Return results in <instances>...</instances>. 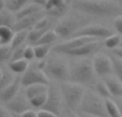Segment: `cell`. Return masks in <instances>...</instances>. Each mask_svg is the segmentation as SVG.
Returning <instances> with one entry per match:
<instances>
[{
    "mask_svg": "<svg viewBox=\"0 0 122 117\" xmlns=\"http://www.w3.org/2000/svg\"><path fill=\"white\" fill-rule=\"evenodd\" d=\"M71 8L93 16H115L122 11V6L116 0H72Z\"/></svg>",
    "mask_w": 122,
    "mask_h": 117,
    "instance_id": "1",
    "label": "cell"
},
{
    "mask_svg": "<svg viewBox=\"0 0 122 117\" xmlns=\"http://www.w3.org/2000/svg\"><path fill=\"white\" fill-rule=\"evenodd\" d=\"M97 75L95 74L93 62L89 59L79 60L70 67L69 82H73L76 84H80L82 86L95 85V79Z\"/></svg>",
    "mask_w": 122,
    "mask_h": 117,
    "instance_id": "2",
    "label": "cell"
},
{
    "mask_svg": "<svg viewBox=\"0 0 122 117\" xmlns=\"http://www.w3.org/2000/svg\"><path fill=\"white\" fill-rule=\"evenodd\" d=\"M78 113L87 114L97 117H109L106 109L105 99L95 91H86L79 105Z\"/></svg>",
    "mask_w": 122,
    "mask_h": 117,
    "instance_id": "3",
    "label": "cell"
},
{
    "mask_svg": "<svg viewBox=\"0 0 122 117\" xmlns=\"http://www.w3.org/2000/svg\"><path fill=\"white\" fill-rule=\"evenodd\" d=\"M62 94L63 102L67 107V111L78 112L79 105L82 101L84 95L86 92L84 86L80 84H76L73 82H62L60 86Z\"/></svg>",
    "mask_w": 122,
    "mask_h": 117,
    "instance_id": "4",
    "label": "cell"
},
{
    "mask_svg": "<svg viewBox=\"0 0 122 117\" xmlns=\"http://www.w3.org/2000/svg\"><path fill=\"white\" fill-rule=\"evenodd\" d=\"M43 71L47 77L54 81L66 82L69 80L70 67L64 60L57 57H49L48 59H44V68Z\"/></svg>",
    "mask_w": 122,
    "mask_h": 117,
    "instance_id": "5",
    "label": "cell"
},
{
    "mask_svg": "<svg viewBox=\"0 0 122 117\" xmlns=\"http://www.w3.org/2000/svg\"><path fill=\"white\" fill-rule=\"evenodd\" d=\"M62 94L61 89L54 83H49L48 91H47V100L45 104L43 105V110H47L49 112H53L56 115L61 116L62 113Z\"/></svg>",
    "mask_w": 122,
    "mask_h": 117,
    "instance_id": "6",
    "label": "cell"
},
{
    "mask_svg": "<svg viewBox=\"0 0 122 117\" xmlns=\"http://www.w3.org/2000/svg\"><path fill=\"white\" fill-rule=\"evenodd\" d=\"M82 26L84 25L81 24V21L79 19L74 18V17H67V18L60 21L56 25L54 30L57 32L60 39H65L66 40V39L73 38L75 32Z\"/></svg>",
    "mask_w": 122,
    "mask_h": 117,
    "instance_id": "7",
    "label": "cell"
},
{
    "mask_svg": "<svg viewBox=\"0 0 122 117\" xmlns=\"http://www.w3.org/2000/svg\"><path fill=\"white\" fill-rule=\"evenodd\" d=\"M21 77V85L24 87H28L33 84H49V79L43 70H41L36 64L29 66Z\"/></svg>",
    "mask_w": 122,
    "mask_h": 117,
    "instance_id": "8",
    "label": "cell"
},
{
    "mask_svg": "<svg viewBox=\"0 0 122 117\" xmlns=\"http://www.w3.org/2000/svg\"><path fill=\"white\" fill-rule=\"evenodd\" d=\"M95 74L99 77H106L114 74V66L110 56L106 54H97L92 60Z\"/></svg>",
    "mask_w": 122,
    "mask_h": 117,
    "instance_id": "9",
    "label": "cell"
},
{
    "mask_svg": "<svg viewBox=\"0 0 122 117\" xmlns=\"http://www.w3.org/2000/svg\"><path fill=\"white\" fill-rule=\"evenodd\" d=\"M112 34V31L109 28L102 25H86L80 27L75 32L74 37H90L97 40L106 39Z\"/></svg>",
    "mask_w": 122,
    "mask_h": 117,
    "instance_id": "10",
    "label": "cell"
},
{
    "mask_svg": "<svg viewBox=\"0 0 122 117\" xmlns=\"http://www.w3.org/2000/svg\"><path fill=\"white\" fill-rule=\"evenodd\" d=\"M4 106L13 114L21 115L24 112L31 109L32 105L30 103V100L26 96V92L19 91L13 99L4 103Z\"/></svg>",
    "mask_w": 122,
    "mask_h": 117,
    "instance_id": "11",
    "label": "cell"
},
{
    "mask_svg": "<svg viewBox=\"0 0 122 117\" xmlns=\"http://www.w3.org/2000/svg\"><path fill=\"white\" fill-rule=\"evenodd\" d=\"M70 5L67 0H48L44 10L47 15L57 19L66 15Z\"/></svg>",
    "mask_w": 122,
    "mask_h": 117,
    "instance_id": "12",
    "label": "cell"
},
{
    "mask_svg": "<svg viewBox=\"0 0 122 117\" xmlns=\"http://www.w3.org/2000/svg\"><path fill=\"white\" fill-rule=\"evenodd\" d=\"M102 47V42L100 40H93L81 46L74 48L72 51L67 52L65 55H69L71 57H89L91 55H97Z\"/></svg>",
    "mask_w": 122,
    "mask_h": 117,
    "instance_id": "13",
    "label": "cell"
},
{
    "mask_svg": "<svg viewBox=\"0 0 122 117\" xmlns=\"http://www.w3.org/2000/svg\"><path fill=\"white\" fill-rule=\"evenodd\" d=\"M44 15H46V12H44V10H42V11H39V12L34 13L32 15H29V16L16 19V23H15L13 28H14L15 31H19V30H28L29 31V30H31L36 25V23Z\"/></svg>",
    "mask_w": 122,
    "mask_h": 117,
    "instance_id": "14",
    "label": "cell"
},
{
    "mask_svg": "<svg viewBox=\"0 0 122 117\" xmlns=\"http://www.w3.org/2000/svg\"><path fill=\"white\" fill-rule=\"evenodd\" d=\"M21 77L20 76H16L15 80L8 85L1 92H0V101L2 103H5L8 101H10L11 99H13L19 91H20V87H21Z\"/></svg>",
    "mask_w": 122,
    "mask_h": 117,
    "instance_id": "15",
    "label": "cell"
},
{
    "mask_svg": "<svg viewBox=\"0 0 122 117\" xmlns=\"http://www.w3.org/2000/svg\"><path fill=\"white\" fill-rule=\"evenodd\" d=\"M104 82L106 83L112 98H122V82L118 77L109 75V76L104 77Z\"/></svg>",
    "mask_w": 122,
    "mask_h": 117,
    "instance_id": "16",
    "label": "cell"
},
{
    "mask_svg": "<svg viewBox=\"0 0 122 117\" xmlns=\"http://www.w3.org/2000/svg\"><path fill=\"white\" fill-rule=\"evenodd\" d=\"M48 85H47V84H33V85L28 86L25 89L26 96H27V98L30 100V99L39 96V95L45 94V92L48 91Z\"/></svg>",
    "mask_w": 122,
    "mask_h": 117,
    "instance_id": "17",
    "label": "cell"
},
{
    "mask_svg": "<svg viewBox=\"0 0 122 117\" xmlns=\"http://www.w3.org/2000/svg\"><path fill=\"white\" fill-rule=\"evenodd\" d=\"M42 10H43L42 6H40L36 3L31 2V3H28L27 5H25L19 11H17V12L15 13V16H16V19H19V18H23V17L32 15V14H34V13L39 12V11H42Z\"/></svg>",
    "mask_w": 122,
    "mask_h": 117,
    "instance_id": "18",
    "label": "cell"
},
{
    "mask_svg": "<svg viewBox=\"0 0 122 117\" xmlns=\"http://www.w3.org/2000/svg\"><path fill=\"white\" fill-rule=\"evenodd\" d=\"M15 23H16V16H15L14 12L9 10L8 8L0 11V27L1 26L14 27Z\"/></svg>",
    "mask_w": 122,
    "mask_h": 117,
    "instance_id": "19",
    "label": "cell"
},
{
    "mask_svg": "<svg viewBox=\"0 0 122 117\" xmlns=\"http://www.w3.org/2000/svg\"><path fill=\"white\" fill-rule=\"evenodd\" d=\"M15 34V30L10 26L0 27V45H10Z\"/></svg>",
    "mask_w": 122,
    "mask_h": 117,
    "instance_id": "20",
    "label": "cell"
},
{
    "mask_svg": "<svg viewBox=\"0 0 122 117\" xmlns=\"http://www.w3.org/2000/svg\"><path fill=\"white\" fill-rule=\"evenodd\" d=\"M8 67L15 73V74H24L29 68V62L26 59H19V60H14V61H10L8 64Z\"/></svg>",
    "mask_w": 122,
    "mask_h": 117,
    "instance_id": "21",
    "label": "cell"
},
{
    "mask_svg": "<svg viewBox=\"0 0 122 117\" xmlns=\"http://www.w3.org/2000/svg\"><path fill=\"white\" fill-rule=\"evenodd\" d=\"M2 76L0 79V92L4 89L8 85H10L13 81L15 80V73L11 70L10 68H2Z\"/></svg>",
    "mask_w": 122,
    "mask_h": 117,
    "instance_id": "22",
    "label": "cell"
},
{
    "mask_svg": "<svg viewBox=\"0 0 122 117\" xmlns=\"http://www.w3.org/2000/svg\"><path fill=\"white\" fill-rule=\"evenodd\" d=\"M59 39V36L57 34V32L55 30L49 29L48 31H46L36 43L34 45H41V44H46V45H53V43H55L56 41Z\"/></svg>",
    "mask_w": 122,
    "mask_h": 117,
    "instance_id": "23",
    "label": "cell"
},
{
    "mask_svg": "<svg viewBox=\"0 0 122 117\" xmlns=\"http://www.w3.org/2000/svg\"><path fill=\"white\" fill-rule=\"evenodd\" d=\"M28 33L29 31L28 30H19V31H15V34L13 37V40L11 42V46L12 48H17V47L24 45V43L27 41L28 39Z\"/></svg>",
    "mask_w": 122,
    "mask_h": 117,
    "instance_id": "24",
    "label": "cell"
},
{
    "mask_svg": "<svg viewBox=\"0 0 122 117\" xmlns=\"http://www.w3.org/2000/svg\"><path fill=\"white\" fill-rule=\"evenodd\" d=\"M34 46V53H36V58L39 60H43L47 57L49 52L51 51L53 46L51 45L46 44H41V45H33Z\"/></svg>",
    "mask_w": 122,
    "mask_h": 117,
    "instance_id": "25",
    "label": "cell"
},
{
    "mask_svg": "<svg viewBox=\"0 0 122 117\" xmlns=\"http://www.w3.org/2000/svg\"><path fill=\"white\" fill-rule=\"evenodd\" d=\"M105 102H106L107 113L109 117H122L121 112L119 110V106L116 103V101L110 98V99H105Z\"/></svg>",
    "mask_w": 122,
    "mask_h": 117,
    "instance_id": "26",
    "label": "cell"
},
{
    "mask_svg": "<svg viewBox=\"0 0 122 117\" xmlns=\"http://www.w3.org/2000/svg\"><path fill=\"white\" fill-rule=\"evenodd\" d=\"M94 88H95V92H97V94H99L102 98H104V99L112 98V94H110L109 89H108L106 83L104 82V80H103V81L97 82V83H95V85H94Z\"/></svg>",
    "mask_w": 122,
    "mask_h": 117,
    "instance_id": "27",
    "label": "cell"
},
{
    "mask_svg": "<svg viewBox=\"0 0 122 117\" xmlns=\"http://www.w3.org/2000/svg\"><path fill=\"white\" fill-rule=\"evenodd\" d=\"M121 41H122L121 34H119V33L118 34H114L112 33V36H109L108 38L105 39L104 45H105L107 48H109V49H115V48L120 47Z\"/></svg>",
    "mask_w": 122,
    "mask_h": 117,
    "instance_id": "28",
    "label": "cell"
},
{
    "mask_svg": "<svg viewBox=\"0 0 122 117\" xmlns=\"http://www.w3.org/2000/svg\"><path fill=\"white\" fill-rule=\"evenodd\" d=\"M13 48L11 45H0V64L10 62L12 59Z\"/></svg>",
    "mask_w": 122,
    "mask_h": 117,
    "instance_id": "29",
    "label": "cell"
},
{
    "mask_svg": "<svg viewBox=\"0 0 122 117\" xmlns=\"http://www.w3.org/2000/svg\"><path fill=\"white\" fill-rule=\"evenodd\" d=\"M48 30L49 29H38V28H32L31 30H29L27 41L29 43H31L32 45H34L39 41V39H40L46 31H48Z\"/></svg>",
    "mask_w": 122,
    "mask_h": 117,
    "instance_id": "30",
    "label": "cell"
},
{
    "mask_svg": "<svg viewBox=\"0 0 122 117\" xmlns=\"http://www.w3.org/2000/svg\"><path fill=\"white\" fill-rule=\"evenodd\" d=\"M112 61V66H114V74L116 77H118L119 80L122 82V58L118 57L117 55L112 54L110 56Z\"/></svg>",
    "mask_w": 122,
    "mask_h": 117,
    "instance_id": "31",
    "label": "cell"
},
{
    "mask_svg": "<svg viewBox=\"0 0 122 117\" xmlns=\"http://www.w3.org/2000/svg\"><path fill=\"white\" fill-rule=\"evenodd\" d=\"M30 1L31 0H9V3H6V8L12 12L16 13L17 11H19L25 5H27Z\"/></svg>",
    "mask_w": 122,
    "mask_h": 117,
    "instance_id": "32",
    "label": "cell"
},
{
    "mask_svg": "<svg viewBox=\"0 0 122 117\" xmlns=\"http://www.w3.org/2000/svg\"><path fill=\"white\" fill-rule=\"evenodd\" d=\"M47 100V92L42 95H39V96L34 97V98L30 99V103L33 107H36V109H42L43 105L45 104Z\"/></svg>",
    "mask_w": 122,
    "mask_h": 117,
    "instance_id": "33",
    "label": "cell"
},
{
    "mask_svg": "<svg viewBox=\"0 0 122 117\" xmlns=\"http://www.w3.org/2000/svg\"><path fill=\"white\" fill-rule=\"evenodd\" d=\"M25 47H26V45H21V46H19V47H17V48L13 49L12 59H11V61H14V60H19V59H25V58H24Z\"/></svg>",
    "mask_w": 122,
    "mask_h": 117,
    "instance_id": "34",
    "label": "cell"
},
{
    "mask_svg": "<svg viewBox=\"0 0 122 117\" xmlns=\"http://www.w3.org/2000/svg\"><path fill=\"white\" fill-rule=\"evenodd\" d=\"M24 58L26 60H32L36 58V53H34V46H30V45H26L25 52H24Z\"/></svg>",
    "mask_w": 122,
    "mask_h": 117,
    "instance_id": "35",
    "label": "cell"
},
{
    "mask_svg": "<svg viewBox=\"0 0 122 117\" xmlns=\"http://www.w3.org/2000/svg\"><path fill=\"white\" fill-rule=\"evenodd\" d=\"M114 27H115V29H116V31L122 36V15H119V16H117L116 18H115Z\"/></svg>",
    "mask_w": 122,
    "mask_h": 117,
    "instance_id": "36",
    "label": "cell"
},
{
    "mask_svg": "<svg viewBox=\"0 0 122 117\" xmlns=\"http://www.w3.org/2000/svg\"><path fill=\"white\" fill-rule=\"evenodd\" d=\"M38 114H39V117H60L56 115L55 113H53V112H49L47 110H43V109H41V111H39Z\"/></svg>",
    "mask_w": 122,
    "mask_h": 117,
    "instance_id": "37",
    "label": "cell"
},
{
    "mask_svg": "<svg viewBox=\"0 0 122 117\" xmlns=\"http://www.w3.org/2000/svg\"><path fill=\"white\" fill-rule=\"evenodd\" d=\"M0 117H14L12 112H10L5 106L0 105Z\"/></svg>",
    "mask_w": 122,
    "mask_h": 117,
    "instance_id": "38",
    "label": "cell"
},
{
    "mask_svg": "<svg viewBox=\"0 0 122 117\" xmlns=\"http://www.w3.org/2000/svg\"><path fill=\"white\" fill-rule=\"evenodd\" d=\"M20 116L21 117H39V114H38V112H34L30 109V110H28V111L24 112Z\"/></svg>",
    "mask_w": 122,
    "mask_h": 117,
    "instance_id": "39",
    "label": "cell"
},
{
    "mask_svg": "<svg viewBox=\"0 0 122 117\" xmlns=\"http://www.w3.org/2000/svg\"><path fill=\"white\" fill-rule=\"evenodd\" d=\"M47 1H48V0H31V2L39 4V5L42 6L43 9H44V8H45V5L47 4Z\"/></svg>",
    "mask_w": 122,
    "mask_h": 117,
    "instance_id": "40",
    "label": "cell"
},
{
    "mask_svg": "<svg viewBox=\"0 0 122 117\" xmlns=\"http://www.w3.org/2000/svg\"><path fill=\"white\" fill-rule=\"evenodd\" d=\"M112 54H115V55H117L118 57L122 58V47H118V48L112 49Z\"/></svg>",
    "mask_w": 122,
    "mask_h": 117,
    "instance_id": "41",
    "label": "cell"
},
{
    "mask_svg": "<svg viewBox=\"0 0 122 117\" xmlns=\"http://www.w3.org/2000/svg\"><path fill=\"white\" fill-rule=\"evenodd\" d=\"M67 116L69 117H81L77 112H72V111H67Z\"/></svg>",
    "mask_w": 122,
    "mask_h": 117,
    "instance_id": "42",
    "label": "cell"
},
{
    "mask_svg": "<svg viewBox=\"0 0 122 117\" xmlns=\"http://www.w3.org/2000/svg\"><path fill=\"white\" fill-rule=\"evenodd\" d=\"M116 99H117V100H115V101H116V103L118 104L119 110H120L121 115H122V98H116Z\"/></svg>",
    "mask_w": 122,
    "mask_h": 117,
    "instance_id": "43",
    "label": "cell"
},
{
    "mask_svg": "<svg viewBox=\"0 0 122 117\" xmlns=\"http://www.w3.org/2000/svg\"><path fill=\"white\" fill-rule=\"evenodd\" d=\"M6 8V2L5 0H0V11L4 10Z\"/></svg>",
    "mask_w": 122,
    "mask_h": 117,
    "instance_id": "44",
    "label": "cell"
},
{
    "mask_svg": "<svg viewBox=\"0 0 122 117\" xmlns=\"http://www.w3.org/2000/svg\"><path fill=\"white\" fill-rule=\"evenodd\" d=\"M78 113V112H77ZM81 117H97V116H91V115H87V114H82V113H78Z\"/></svg>",
    "mask_w": 122,
    "mask_h": 117,
    "instance_id": "45",
    "label": "cell"
},
{
    "mask_svg": "<svg viewBox=\"0 0 122 117\" xmlns=\"http://www.w3.org/2000/svg\"><path fill=\"white\" fill-rule=\"evenodd\" d=\"M2 72H3V71H2V67L0 66V79H1V76H2Z\"/></svg>",
    "mask_w": 122,
    "mask_h": 117,
    "instance_id": "46",
    "label": "cell"
},
{
    "mask_svg": "<svg viewBox=\"0 0 122 117\" xmlns=\"http://www.w3.org/2000/svg\"><path fill=\"white\" fill-rule=\"evenodd\" d=\"M13 115H14V117H21L20 115H18V114H13Z\"/></svg>",
    "mask_w": 122,
    "mask_h": 117,
    "instance_id": "47",
    "label": "cell"
},
{
    "mask_svg": "<svg viewBox=\"0 0 122 117\" xmlns=\"http://www.w3.org/2000/svg\"><path fill=\"white\" fill-rule=\"evenodd\" d=\"M60 117H69V116H67V115H62V114H61Z\"/></svg>",
    "mask_w": 122,
    "mask_h": 117,
    "instance_id": "48",
    "label": "cell"
},
{
    "mask_svg": "<svg viewBox=\"0 0 122 117\" xmlns=\"http://www.w3.org/2000/svg\"><path fill=\"white\" fill-rule=\"evenodd\" d=\"M71 1H72V0H67V2H69L70 4H71Z\"/></svg>",
    "mask_w": 122,
    "mask_h": 117,
    "instance_id": "49",
    "label": "cell"
},
{
    "mask_svg": "<svg viewBox=\"0 0 122 117\" xmlns=\"http://www.w3.org/2000/svg\"><path fill=\"white\" fill-rule=\"evenodd\" d=\"M120 47H122V41H121V44H120Z\"/></svg>",
    "mask_w": 122,
    "mask_h": 117,
    "instance_id": "50",
    "label": "cell"
},
{
    "mask_svg": "<svg viewBox=\"0 0 122 117\" xmlns=\"http://www.w3.org/2000/svg\"><path fill=\"white\" fill-rule=\"evenodd\" d=\"M116 1H121L122 2V0H116Z\"/></svg>",
    "mask_w": 122,
    "mask_h": 117,
    "instance_id": "51",
    "label": "cell"
}]
</instances>
